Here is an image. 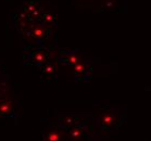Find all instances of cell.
Listing matches in <instances>:
<instances>
[{
    "instance_id": "4",
    "label": "cell",
    "mask_w": 151,
    "mask_h": 141,
    "mask_svg": "<svg viewBox=\"0 0 151 141\" xmlns=\"http://www.w3.org/2000/svg\"><path fill=\"white\" fill-rule=\"evenodd\" d=\"M99 122L101 127L103 129H108V130L117 128L121 123L116 115H114L112 113H104L103 115H101L99 118Z\"/></svg>"
},
{
    "instance_id": "1",
    "label": "cell",
    "mask_w": 151,
    "mask_h": 141,
    "mask_svg": "<svg viewBox=\"0 0 151 141\" xmlns=\"http://www.w3.org/2000/svg\"><path fill=\"white\" fill-rule=\"evenodd\" d=\"M29 34H31V36L34 38L35 40H37L40 45H42L47 40L49 35H50V28L47 25L42 24L40 21L34 22L31 26Z\"/></svg>"
},
{
    "instance_id": "10",
    "label": "cell",
    "mask_w": 151,
    "mask_h": 141,
    "mask_svg": "<svg viewBox=\"0 0 151 141\" xmlns=\"http://www.w3.org/2000/svg\"><path fill=\"white\" fill-rule=\"evenodd\" d=\"M40 22L42 24L49 26V27H53V26L57 25V15L53 14L52 12L44 11L42 16H41V19H40Z\"/></svg>"
},
{
    "instance_id": "2",
    "label": "cell",
    "mask_w": 151,
    "mask_h": 141,
    "mask_svg": "<svg viewBox=\"0 0 151 141\" xmlns=\"http://www.w3.org/2000/svg\"><path fill=\"white\" fill-rule=\"evenodd\" d=\"M28 61L40 67L49 62V52L45 48H33L28 52Z\"/></svg>"
},
{
    "instance_id": "9",
    "label": "cell",
    "mask_w": 151,
    "mask_h": 141,
    "mask_svg": "<svg viewBox=\"0 0 151 141\" xmlns=\"http://www.w3.org/2000/svg\"><path fill=\"white\" fill-rule=\"evenodd\" d=\"M76 122H77L76 115H62L59 117V125L62 128H66V129L74 126L76 124Z\"/></svg>"
},
{
    "instance_id": "8",
    "label": "cell",
    "mask_w": 151,
    "mask_h": 141,
    "mask_svg": "<svg viewBox=\"0 0 151 141\" xmlns=\"http://www.w3.org/2000/svg\"><path fill=\"white\" fill-rule=\"evenodd\" d=\"M62 137H63V134L60 129L52 128L45 132V135H42V141H61Z\"/></svg>"
},
{
    "instance_id": "13",
    "label": "cell",
    "mask_w": 151,
    "mask_h": 141,
    "mask_svg": "<svg viewBox=\"0 0 151 141\" xmlns=\"http://www.w3.org/2000/svg\"><path fill=\"white\" fill-rule=\"evenodd\" d=\"M12 112V107L10 102H1L0 103V114H9Z\"/></svg>"
},
{
    "instance_id": "5",
    "label": "cell",
    "mask_w": 151,
    "mask_h": 141,
    "mask_svg": "<svg viewBox=\"0 0 151 141\" xmlns=\"http://www.w3.org/2000/svg\"><path fill=\"white\" fill-rule=\"evenodd\" d=\"M59 62L68 64V65H75L76 63H78L79 60V54L78 52L75 50H71V51H63L58 55Z\"/></svg>"
},
{
    "instance_id": "6",
    "label": "cell",
    "mask_w": 151,
    "mask_h": 141,
    "mask_svg": "<svg viewBox=\"0 0 151 141\" xmlns=\"http://www.w3.org/2000/svg\"><path fill=\"white\" fill-rule=\"evenodd\" d=\"M85 139V129L81 125L75 124L68 131V141H84Z\"/></svg>"
},
{
    "instance_id": "12",
    "label": "cell",
    "mask_w": 151,
    "mask_h": 141,
    "mask_svg": "<svg viewBox=\"0 0 151 141\" xmlns=\"http://www.w3.org/2000/svg\"><path fill=\"white\" fill-rule=\"evenodd\" d=\"M42 13H44V11H42V9L39 7L35 11H33L28 16H29V20H31L32 22H39L40 21L41 16H42Z\"/></svg>"
},
{
    "instance_id": "7",
    "label": "cell",
    "mask_w": 151,
    "mask_h": 141,
    "mask_svg": "<svg viewBox=\"0 0 151 141\" xmlns=\"http://www.w3.org/2000/svg\"><path fill=\"white\" fill-rule=\"evenodd\" d=\"M41 69V77L42 78H55L57 77V66L52 62H47L42 66H40Z\"/></svg>"
},
{
    "instance_id": "11",
    "label": "cell",
    "mask_w": 151,
    "mask_h": 141,
    "mask_svg": "<svg viewBox=\"0 0 151 141\" xmlns=\"http://www.w3.org/2000/svg\"><path fill=\"white\" fill-rule=\"evenodd\" d=\"M37 8H39V1L38 0H25L23 7H22V10L24 11L27 15H29Z\"/></svg>"
},
{
    "instance_id": "3",
    "label": "cell",
    "mask_w": 151,
    "mask_h": 141,
    "mask_svg": "<svg viewBox=\"0 0 151 141\" xmlns=\"http://www.w3.org/2000/svg\"><path fill=\"white\" fill-rule=\"evenodd\" d=\"M74 75H75L76 82L81 80H88L90 73V66L88 61H79L73 66Z\"/></svg>"
}]
</instances>
